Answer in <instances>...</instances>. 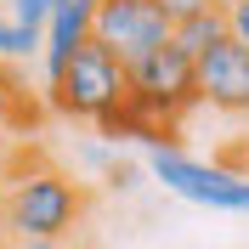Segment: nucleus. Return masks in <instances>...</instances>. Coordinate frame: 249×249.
I'll return each mask as SVG.
<instances>
[{
    "mask_svg": "<svg viewBox=\"0 0 249 249\" xmlns=\"http://www.w3.org/2000/svg\"><path fill=\"white\" fill-rule=\"evenodd\" d=\"M124 102H130V68L113 51H102L96 40H85L68 57V68L46 85V108L57 119H74V124H102Z\"/></svg>",
    "mask_w": 249,
    "mask_h": 249,
    "instance_id": "f03ea898",
    "label": "nucleus"
},
{
    "mask_svg": "<svg viewBox=\"0 0 249 249\" xmlns=\"http://www.w3.org/2000/svg\"><path fill=\"white\" fill-rule=\"evenodd\" d=\"M40 62V29H23L17 17L0 12V68H29Z\"/></svg>",
    "mask_w": 249,
    "mask_h": 249,
    "instance_id": "9d476101",
    "label": "nucleus"
},
{
    "mask_svg": "<svg viewBox=\"0 0 249 249\" xmlns=\"http://www.w3.org/2000/svg\"><path fill=\"white\" fill-rule=\"evenodd\" d=\"M170 29L176 23L159 0H96V17H91V40L102 51H113L124 68L142 62L147 51H159L170 40Z\"/></svg>",
    "mask_w": 249,
    "mask_h": 249,
    "instance_id": "39448f33",
    "label": "nucleus"
},
{
    "mask_svg": "<svg viewBox=\"0 0 249 249\" xmlns=\"http://www.w3.org/2000/svg\"><path fill=\"white\" fill-rule=\"evenodd\" d=\"M147 176H153L164 193L187 198V204L227 210V215H249V170L204 164V159L181 153V142H176V147H153V153H147Z\"/></svg>",
    "mask_w": 249,
    "mask_h": 249,
    "instance_id": "20e7f679",
    "label": "nucleus"
},
{
    "mask_svg": "<svg viewBox=\"0 0 249 249\" xmlns=\"http://www.w3.org/2000/svg\"><path fill=\"white\" fill-rule=\"evenodd\" d=\"M193 74H198V108L221 119H249V46L221 40L204 57H193Z\"/></svg>",
    "mask_w": 249,
    "mask_h": 249,
    "instance_id": "423d86ee",
    "label": "nucleus"
},
{
    "mask_svg": "<svg viewBox=\"0 0 249 249\" xmlns=\"http://www.w3.org/2000/svg\"><path fill=\"white\" fill-rule=\"evenodd\" d=\"M142 176H136V164H108V187H119V193H130Z\"/></svg>",
    "mask_w": 249,
    "mask_h": 249,
    "instance_id": "4468645a",
    "label": "nucleus"
},
{
    "mask_svg": "<svg viewBox=\"0 0 249 249\" xmlns=\"http://www.w3.org/2000/svg\"><path fill=\"white\" fill-rule=\"evenodd\" d=\"M85 204L91 198L74 176L34 164V170H17L0 193V232L12 244H68L85 227Z\"/></svg>",
    "mask_w": 249,
    "mask_h": 249,
    "instance_id": "f257e3e1",
    "label": "nucleus"
},
{
    "mask_svg": "<svg viewBox=\"0 0 249 249\" xmlns=\"http://www.w3.org/2000/svg\"><path fill=\"white\" fill-rule=\"evenodd\" d=\"M170 40L187 51V57H204L210 46H221V40H227V17H221V0L210 6V12H198V17H181V23L170 29Z\"/></svg>",
    "mask_w": 249,
    "mask_h": 249,
    "instance_id": "1a4fd4ad",
    "label": "nucleus"
},
{
    "mask_svg": "<svg viewBox=\"0 0 249 249\" xmlns=\"http://www.w3.org/2000/svg\"><path fill=\"white\" fill-rule=\"evenodd\" d=\"M46 96L29 91L23 68H0V136H17V130H34L46 119Z\"/></svg>",
    "mask_w": 249,
    "mask_h": 249,
    "instance_id": "6e6552de",
    "label": "nucleus"
},
{
    "mask_svg": "<svg viewBox=\"0 0 249 249\" xmlns=\"http://www.w3.org/2000/svg\"><path fill=\"white\" fill-rule=\"evenodd\" d=\"M164 12H170V23H181V17H198V12H210L215 0H159Z\"/></svg>",
    "mask_w": 249,
    "mask_h": 249,
    "instance_id": "ddd939ff",
    "label": "nucleus"
},
{
    "mask_svg": "<svg viewBox=\"0 0 249 249\" xmlns=\"http://www.w3.org/2000/svg\"><path fill=\"white\" fill-rule=\"evenodd\" d=\"M130 108H142L153 124L181 136V119L198 108V74H193V57L176 40H164L159 51L130 62Z\"/></svg>",
    "mask_w": 249,
    "mask_h": 249,
    "instance_id": "7ed1b4c3",
    "label": "nucleus"
},
{
    "mask_svg": "<svg viewBox=\"0 0 249 249\" xmlns=\"http://www.w3.org/2000/svg\"><path fill=\"white\" fill-rule=\"evenodd\" d=\"M62 0H0V12L6 17H17L23 29H46V17L57 12Z\"/></svg>",
    "mask_w": 249,
    "mask_h": 249,
    "instance_id": "9b49d317",
    "label": "nucleus"
},
{
    "mask_svg": "<svg viewBox=\"0 0 249 249\" xmlns=\"http://www.w3.org/2000/svg\"><path fill=\"white\" fill-rule=\"evenodd\" d=\"M91 17H96V0H62L57 12L46 17V29H40V96L68 68V57L91 40Z\"/></svg>",
    "mask_w": 249,
    "mask_h": 249,
    "instance_id": "0eeeda50",
    "label": "nucleus"
},
{
    "mask_svg": "<svg viewBox=\"0 0 249 249\" xmlns=\"http://www.w3.org/2000/svg\"><path fill=\"white\" fill-rule=\"evenodd\" d=\"M221 17H227V40L249 46V0H221Z\"/></svg>",
    "mask_w": 249,
    "mask_h": 249,
    "instance_id": "f8f14e48",
    "label": "nucleus"
}]
</instances>
